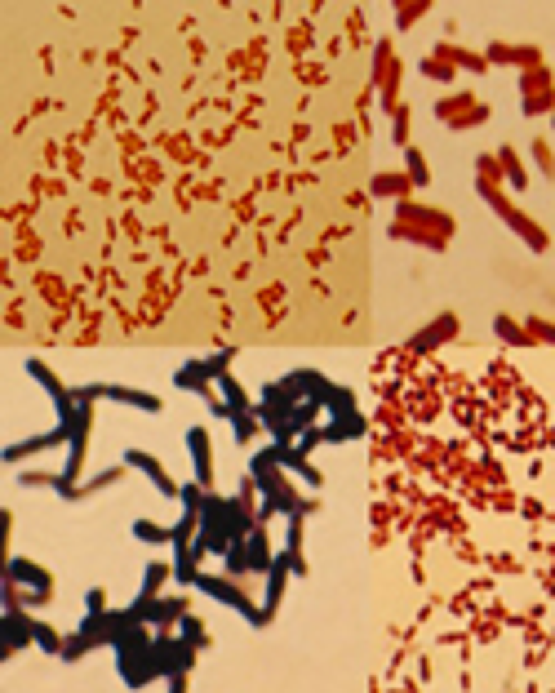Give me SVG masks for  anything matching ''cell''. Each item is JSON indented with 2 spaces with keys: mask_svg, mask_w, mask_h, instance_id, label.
<instances>
[{
  "mask_svg": "<svg viewBox=\"0 0 555 693\" xmlns=\"http://www.w3.org/2000/svg\"><path fill=\"white\" fill-rule=\"evenodd\" d=\"M405 138H409V111L400 107L396 111V142H405Z\"/></svg>",
  "mask_w": 555,
  "mask_h": 693,
  "instance_id": "4fadbf2b",
  "label": "cell"
},
{
  "mask_svg": "<svg viewBox=\"0 0 555 693\" xmlns=\"http://www.w3.org/2000/svg\"><path fill=\"white\" fill-rule=\"evenodd\" d=\"M405 187H409L405 174H382V178H374V196H405Z\"/></svg>",
  "mask_w": 555,
  "mask_h": 693,
  "instance_id": "52a82bcc",
  "label": "cell"
},
{
  "mask_svg": "<svg viewBox=\"0 0 555 693\" xmlns=\"http://www.w3.org/2000/svg\"><path fill=\"white\" fill-rule=\"evenodd\" d=\"M498 164H502V169H507V178H511L515 187H525V183H529V178H525V169H520V160H515V152H511V147H507V152L498 156Z\"/></svg>",
  "mask_w": 555,
  "mask_h": 693,
  "instance_id": "ba28073f",
  "label": "cell"
},
{
  "mask_svg": "<svg viewBox=\"0 0 555 693\" xmlns=\"http://www.w3.org/2000/svg\"><path fill=\"white\" fill-rule=\"evenodd\" d=\"M480 191L489 196V205H493V209L502 213V218H507V222H511V227L520 231V236H525V240L533 244V249H546V244H551V240H546V231L537 227V222H529L525 213H520V209H515V205H511V201H507V196H502V191H493V183H480Z\"/></svg>",
  "mask_w": 555,
  "mask_h": 693,
  "instance_id": "6da1fadb",
  "label": "cell"
},
{
  "mask_svg": "<svg viewBox=\"0 0 555 693\" xmlns=\"http://www.w3.org/2000/svg\"><path fill=\"white\" fill-rule=\"evenodd\" d=\"M129 462H133V467H142V471L151 475V480L160 485V493H178V489H174V480H169V475H164V471H160V467H156V462H151L147 453H138V449H133V453H129Z\"/></svg>",
  "mask_w": 555,
  "mask_h": 693,
  "instance_id": "5b68a950",
  "label": "cell"
},
{
  "mask_svg": "<svg viewBox=\"0 0 555 693\" xmlns=\"http://www.w3.org/2000/svg\"><path fill=\"white\" fill-rule=\"evenodd\" d=\"M191 449H196V467H200V480L209 485V436L200 432V427L191 432Z\"/></svg>",
  "mask_w": 555,
  "mask_h": 693,
  "instance_id": "8992f818",
  "label": "cell"
},
{
  "mask_svg": "<svg viewBox=\"0 0 555 693\" xmlns=\"http://www.w3.org/2000/svg\"><path fill=\"white\" fill-rule=\"evenodd\" d=\"M435 116L462 129V125H480L489 111H484L480 103H471V94H458V98H449V103H440V107H435Z\"/></svg>",
  "mask_w": 555,
  "mask_h": 693,
  "instance_id": "3957f363",
  "label": "cell"
},
{
  "mask_svg": "<svg viewBox=\"0 0 555 693\" xmlns=\"http://www.w3.org/2000/svg\"><path fill=\"white\" fill-rule=\"evenodd\" d=\"M417 13H427V5H409V9H400V27H409Z\"/></svg>",
  "mask_w": 555,
  "mask_h": 693,
  "instance_id": "5bb4252c",
  "label": "cell"
},
{
  "mask_svg": "<svg viewBox=\"0 0 555 693\" xmlns=\"http://www.w3.org/2000/svg\"><path fill=\"white\" fill-rule=\"evenodd\" d=\"M555 107V85H551V72L546 67H533L525 76V116H542Z\"/></svg>",
  "mask_w": 555,
  "mask_h": 693,
  "instance_id": "7a4b0ae2",
  "label": "cell"
},
{
  "mask_svg": "<svg viewBox=\"0 0 555 693\" xmlns=\"http://www.w3.org/2000/svg\"><path fill=\"white\" fill-rule=\"evenodd\" d=\"M489 62H515V67H542V49H533V45H493L489 54H484Z\"/></svg>",
  "mask_w": 555,
  "mask_h": 693,
  "instance_id": "277c9868",
  "label": "cell"
},
{
  "mask_svg": "<svg viewBox=\"0 0 555 693\" xmlns=\"http://www.w3.org/2000/svg\"><path fill=\"white\" fill-rule=\"evenodd\" d=\"M498 334L507 338V342H515V346H529V334H520V329H515L507 316H498Z\"/></svg>",
  "mask_w": 555,
  "mask_h": 693,
  "instance_id": "8fae6325",
  "label": "cell"
},
{
  "mask_svg": "<svg viewBox=\"0 0 555 693\" xmlns=\"http://www.w3.org/2000/svg\"><path fill=\"white\" fill-rule=\"evenodd\" d=\"M529 338H542V342H555V325H546V320H533V316H529Z\"/></svg>",
  "mask_w": 555,
  "mask_h": 693,
  "instance_id": "7c38bea8",
  "label": "cell"
},
{
  "mask_svg": "<svg viewBox=\"0 0 555 693\" xmlns=\"http://www.w3.org/2000/svg\"><path fill=\"white\" fill-rule=\"evenodd\" d=\"M422 76H431V80H453V62H444L440 54H435V58L422 62Z\"/></svg>",
  "mask_w": 555,
  "mask_h": 693,
  "instance_id": "9c48e42d",
  "label": "cell"
},
{
  "mask_svg": "<svg viewBox=\"0 0 555 693\" xmlns=\"http://www.w3.org/2000/svg\"><path fill=\"white\" fill-rule=\"evenodd\" d=\"M409 178H413L417 187H422V183H431V174H427V160H422V152H413V147H409Z\"/></svg>",
  "mask_w": 555,
  "mask_h": 693,
  "instance_id": "30bf717a",
  "label": "cell"
}]
</instances>
